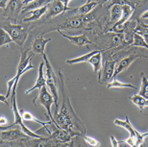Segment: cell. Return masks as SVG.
<instances>
[{"mask_svg":"<svg viewBox=\"0 0 148 147\" xmlns=\"http://www.w3.org/2000/svg\"><path fill=\"white\" fill-rule=\"evenodd\" d=\"M60 76V93L62 94V106L60 111H55L54 118L57 125L62 129L69 131L73 137H83L86 134V127L82 120L73 110L69 95L64 86V75L59 71Z\"/></svg>","mask_w":148,"mask_h":147,"instance_id":"1","label":"cell"},{"mask_svg":"<svg viewBox=\"0 0 148 147\" xmlns=\"http://www.w3.org/2000/svg\"><path fill=\"white\" fill-rule=\"evenodd\" d=\"M44 61L40 64V67H38V78H37V81L35 85L32 88H30L29 90H27L25 92V94H30V93L33 92L35 90H40L41 88L44 87V86H47L46 85V78H45V75H44Z\"/></svg>","mask_w":148,"mask_h":147,"instance_id":"14","label":"cell"},{"mask_svg":"<svg viewBox=\"0 0 148 147\" xmlns=\"http://www.w3.org/2000/svg\"><path fill=\"white\" fill-rule=\"evenodd\" d=\"M108 1H111V0H88V2H96L98 4H103V3H106Z\"/></svg>","mask_w":148,"mask_h":147,"instance_id":"34","label":"cell"},{"mask_svg":"<svg viewBox=\"0 0 148 147\" xmlns=\"http://www.w3.org/2000/svg\"><path fill=\"white\" fill-rule=\"evenodd\" d=\"M83 139H84L85 140V142L87 143L88 145H90V146H100L101 145V143H100L99 140H97L96 139H94V137H88L87 136V135H84L83 136Z\"/></svg>","mask_w":148,"mask_h":147,"instance_id":"31","label":"cell"},{"mask_svg":"<svg viewBox=\"0 0 148 147\" xmlns=\"http://www.w3.org/2000/svg\"><path fill=\"white\" fill-rule=\"evenodd\" d=\"M131 46H136V47H144L148 49V42H145L143 36L140 34L135 33L134 34V40H133Z\"/></svg>","mask_w":148,"mask_h":147,"instance_id":"29","label":"cell"},{"mask_svg":"<svg viewBox=\"0 0 148 147\" xmlns=\"http://www.w3.org/2000/svg\"><path fill=\"white\" fill-rule=\"evenodd\" d=\"M129 99L136 106H138V108H140V111H143L144 107H148V99L144 98L143 96H141L140 94H135L133 96H130Z\"/></svg>","mask_w":148,"mask_h":147,"instance_id":"24","label":"cell"},{"mask_svg":"<svg viewBox=\"0 0 148 147\" xmlns=\"http://www.w3.org/2000/svg\"><path fill=\"white\" fill-rule=\"evenodd\" d=\"M100 50H93L91 52H88L87 54L83 55V56H80V57H77V58H74V59H69V60L66 61V64H79V63H88V59H90L91 56H93L94 54L98 53Z\"/></svg>","mask_w":148,"mask_h":147,"instance_id":"23","label":"cell"},{"mask_svg":"<svg viewBox=\"0 0 148 147\" xmlns=\"http://www.w3.org/2000/svg\"><path fill=\"white\" fill-rule=\"evenodd\" d=\"M1 28L6 30L10 34V36L13 39L14 42H16L18 46L23 45L27 38L28 31L25 27L19 24H12V23H2Z\"/></svg>","mask_w":148,"mask_h":147,"instance_id":"5","label":"cell"},{"mask_svg":"<svg viewBox=\"0 0 148 147\" xmlns=\"http://www.w3.org/2000/svg\"><path fill=\"white\" fill-rule=\"evenodd\" d=\"M97 5H98V3H96V2H87L86 4L81 6V7L72 9L70 12L73 14H74V16H83V14H87L88 13H90Z\"/></svg>","mask_w":148,"mask_h":147,"instance_id":"20","label":"cell"},{"mask_svg":"<svg viewBox=\"0 0 148 147\" xmlns=\"http://www.w3.org/2000/svg\"><path fill=\"white\" fill-rule=\"evenodd\" d=\"M21 116H22V118L24 121H34V122H37L38 123V124H40L41 126H47L49 124V122H50V120L51 119H48V116H47V121L46 122H43V121H41V120H38V118H36L33 114H32L30 111H21Z\"/></svg>","mask_w":148,"mask_h":147,"instance_id":"25","label":"cell"},{"mask_svg":"<svg viewBox=\"0 0 148 147\" xmlns=\"http://www.w3.org/2000/svg\"><path fill=\"white\" fill-rule=\"evenodd\" d=\"M115 62L112 60L110 58H106L104 62V66H103V73H102V80L100 84H108L111 81H112L114 77V73L115 69Z\"/></svg>","mask_w":148,"mask_h":147,"instance_id":"11","label":"cell"},{"mask_svg":"<svg viewBox=\"0 0 148 147\" xmlns=\"http://www.w3.org/2000/svg\"><path fill=\"white\" fill-rule=\"evenodd\" d=\"M32 137L30 136H28L27 134L24 133L23 130L21 129H14V130H5L1 131L0 134V139L3 142H16V140L22 139H29Z\"/></svg>","mask_w":148,"mask_h":147,"instance_id":"10","label":"cell"},{"mask_svg":"<svg viewBox=\"0 0 148 147\" xmlns=\"http://www.w3.org/2000/svg\"><path fill=\"white\" fill-rule=\"evenodd\" d=\"M9 0H0V8H1V11L4 10V9L7 7Z\"/></svg>","mask_w":148,"mask_h":147,"instance_id":"33","label":"cell"},{"mask_svg":"<svg viewBox=\"0 0 148 147\" xmlns=\"http://www.w3.org/2000/svg\"><path fill=\"white\" fill-rule=\"evenodd\" d=\"M49 42H51V39H43L41 36L37 37L34 40L33 45H32V52L35 54H40L42 56L45 51V46Z\"/></svg>","mask_w":148,"mask_h":147,"instance_id":"17","label":"cell"},{"mask_svg":"<svg viewBox=\"0 0 148 147\" xmlns=\"http://www.w3.org/2000/svg\"><path fill=\"white\" fill-rule=\"evenodd\" d=\"M140 57H145V56H143L140 54H132V55L127 56L125 58H123L122 60L119 62V64L116 66V67H115L112 80H115V79H116V76L119 74V73L124 71V70H126L138 58H140Z\"/></svg>","mask_w":148,"mask_h":147,"instance_id":"12","label":"cell"},{"mask_svg":"<svg viewBox=\"0 0 148 147\" xmlns=\"http://www.w3.org/2000/svg\"><path fill=\"white\" fill-rule=\"evenodd\" d=\"M63 1L64 2V4H66V6H69V3L70 0H63Z\"/></svg>","mask_w":148,"mask_h":147,"instance_id":"38","label":"cell"},{"mask_svg":"<svg viewBox=\"0 0 148 147\" xmlns=\"http://www.w3.org/2000/svg\"><path fill=\"white\" fill-rule=\"evenodd\" d=\"M53 0H35V1L29 3V4L25 5L24 7L22 8L21 10V14H24L29 11L35 10V9H38L41 7H44V6L48 5L49 3H51Z\"/></svg>","mask_w":148,"mask_h":147,"instance_id":"22","label":"cell"},{"mask_svg":"<svg viewBox=\"0 0 148 147\" xmlns=\"http://www.w3.org/2000/svg\"><path fill=\"white\" fill-rule=\"evenodd\" d=\"M0 122H1V125H5L6 123H7V119H6L3 116H1V118H0Z\"/></svg>","mask_w":148,"mask_h":147,"instance_id":"36","label":"cell"},{"mask_svg":"<svg viewBox=\"0 0 148 147\" xmlns=\"http://www.w3.org/2000/svg\"><path fill=\"white\" fill-rule=\"evenodd\" d=\"M49 137H51L53 140H55L57 142L58 146H69L72 145V140L75 137H73L69 131L64 130V129L57 128L55 131L52 132V134L50 135Z\"/></svg>","mask_w":148,"mask_h":147,"instance_id":"7","label":"cell"},{"mask_svg":"<svg viewBox=\"0 0 148 147\" xmlns=\"http://www.w3.org/2000/svg\"><path fill=\"white\" fill-rule=\"evenodd\" d=\"M42 59L44 61V64H45V78H46V85L48 86L49 90L51 92V93L54 96L55 99V111H59L58 108V103H59V90L57 88V85H56V73L53 69V66H51L49 62L48 57L46 56V54L44 53L42 55Z\"/></svg>","mask_w":148,"mask_h":147,"instance_id":"3","label":"cell"},{"mask_svg":"<svg viewBox=\"0 0 148 147\" xmlns=\"http://www.w3.org/2000/svg\"><path fill=\"white\" fill-rule=\"evenodd\" d=\"M28 52H29L28 50H24V51L22 50L21 51V54H20V60H19L18 66H17V69H16V74L14 78H12L10 81L7 82L8 89H7V93H6V95H5V98L7 100L9 98V96H10V94L12 93L14 86L17 87V84H18L20 77H21L25 72H27L28 70L35 68L34 64H31V60L35 56V53L31 52L30 54H28Z\"/></svg>","mask_w":148,"mask_h":147,"instance_id":"2","label":"cell"},{"mask_svg":"<svg viewBox=\"0 0 148 147\" xmlns=\"http://www.w3.org/2000/svg\"><path fill=\"white\" fill-rule=\"evenodd\" d=\"M114 123L115 125L120 126L125 129L126 131L129 132L130 134V139H132L135 142V146H140L141 144H143L144 139L146 137H148V132L143 134H140V132H138L136 129L134 128V126L132 125V123L130 122L129 116L125 117V120H120V119H115Z\"/></svg>","mask_w":148,"mask_h":147,"instance_id":"6","label":"cell"},{"mask_svg":"<svg viewBox=\"0 0 148 147\" xmlns=\"http://www.w3.org/2000/svg\"><path fill=\"white\" fill-rule=\"evenodd\" d=\"M140 76H141V87L138 94L143 96L144 98L148 99V78L143 72L140 73Z\"/></svg>","mask_w":148,"mask_h":147,"instance_id":"27","label":"cell"},{"mask_svg":"<svg viewBox=\"0 0 148 147\" xmlns=\"http://www.w3.org/2000/svg\"><path fill=\"white\" fill-rule=\"evenodd\" d=\"M107 88L108 89H125V88H130V89H133V90H137V88H136L135 86H133L132 84L122 83V82L117 81L116 79L111 81L110 83H108Z\"/></svg>","mask_w":148,"mask_h":147,"instance_id":"26","label":"cell"},{"mask_svg":"<svg viewBox=\"0 0 148 147\" xmlns=\"http://www.w3.org/2000/svg\"><path fill=\"white\" fill-rule=\"evenodd\" d=\"M135 33L140 34L143 37L145 42H148V25L143 22H138L137 27L135 28Z\"/></svg>","mask_w":148,"mask_h":147,"instance_id":"28","label":"cell"},{"mask_svg":"<svg viewBox=\"0 0 148 147\" xmlns=\"http://www.w3.org/2000/svg\"><path fill=\"white\" fill-rule=\"evenodd\" d=\"M19 10H22V5L18 0H10L8 3L7 7L3 10V13H1V16H9L10 14H18Z\"/></svg>","mask_w":148,"mask_h":147,"instance_id":"18","label":"cell"},{"mask_svg":"<svg viewBox=\"0 0 148 147\" xmlns=\"http://www.w3.org/2000/svg\"><path fill=\"white\" fill-rule=\"evenodd\" d=\"M47 10H48V5L44 6V7H41V8H38V9H35V10H32V11H29L25 14V17L23 18V21L31 22V21H35V20L40 19L41 16L46 14Z\"/></svg>","mask_w":148,"mask_h":147,"instance_id":"16","label":"cell"},{"mask_svg":"<svg viewBox=\"0 0 148 147\" xmlns=\"http://www.w3.org/2000/svg\"><path fill=\"white\" fill-rule=\"evenodd\" d=\"M84 24V21L82 19L81 16H74L70 17L61 26V28L64 29H71V28H80Z\"/></svg>","mask_w":148,"mask_h":147,"instance_id":"21","label":"cell"},{"mask_svg":"<svg viewBox=\"0 0 148 147\" xmlns=\"http://www.w3.org/2000/svg\"><path fill=\"white\" fill-rule=\"evenodd\" d=\"M134 14V8H132L129 4L122 5V16L116 23H114L109 29L108 32H115V33H123V25Z\"/></svg>","mask_w":148,"mask_h":147,"instance_id":"8","label":"cell"},{"mask_svg":"<svg viewBox=\"0 0 148 147\" xmlns=\"http://www.w3.org/2000/svg\"><path fill=\"white\" fill-rule=\"evenodd\" d=\"M141 18H143V19H147L148 18V10L145 11L144 13H143V14H141Z\"/></svg>","mask_w":148,"mask_h":147,"instance_id":"35","label":"cell"},{"mask_svg":"<svg viewBox=\"0 0 148 147\" xmlns=\"http://www.w3.org/2000/svg\"><path fill=\"white\" fill-rule=\"evenodd\" d=\"M48 90L49 89H47V86H44L41 88L40 90V92H38V95L33 100V103L35 106L42 105L43 107L46 109V111H47V113H48L49 118L57 125V123L55 121V118L53 117L52 113H51V106H52V104H55V99H54V96H53L51 92Z\"/></svg>","mask_w":148,"mask_h":147,"instance_id":"4","label":"cell"},{"mask_svg":"<svg viewBox=\"0 0 148 147\" xmlns=\"http://www.w3.org/2000/svg\"><path fill=\"white\" fill-rule=\"evenodd\" d=\"M106 50L107 49L100 50L98 53L91 56L88 61V63L92 66L94 73L97 74V80H98L99 83L101 82V76H102V53L106 51Z\"/></svg>","mask_w":148,"mask_h":147,"instance_id":"13","label":"cell"},{"mask_svg":"<svg viewBox=\"0 0 148 147\" xmlns=\"http://www.w3.org/2000/svg\"><path fill=\"white\" fill-rule=\"evenodd\" d=\"M59 33H60L64 38H66L69 40L70 42L74 45L77 46H83V45H88V44H93V42L88 39V38L86 36V35H80V36H69V35L64 34L63 32L61 31V29H58L57 30Z\"/></svg>","mask_w":148,"mask_h":147,"instance_id":"15","label":"cell"},{"mask_svg":"<svg viewBox=\"0 0 148 147\" xmlns=\"http://www.w3.org/2000/svg\"><path fill=\"white\" fill-rule=\"evenodd\" d=\"M13 42L14 40L12 39V37L10 36V34L6 30H4L3 28L0 29V46L7 45Z\"/></svg>","mask_w":148,"mask_h":147,"instance_id":"30","label":"cell"},{"mask_svg":"<svg viewBox=\"0 0 148 147\" xmlns=\"http://www.w3.org/2000/svg\"><path fill=\"white\" fill-rule=\"evenodd\" d=\"M0 101L1 102H3V103H5V104H7V105H9V103H8V101L7 100L5 99V97H4V95H0Z\"/></svg>","mask_w":148,"mask_h":147,"instance_id":"37","label":"cell"},{"mask_svg":"<svg viewBox=\"0 0 148 147\" xmlns=\"http://www.w3.org/2000/svg\"><path fill=\"white\" fill-rule=\"evenodd\" d=\"M122 16V5L120 4H112L111 11H110V19L108 21V24H112L116 23L120 19Z\"/></svg>","mask_w":148,"mask_h":147,"instance_id":"19","label":"cell"},{"mask_svg":"<svg viewBox=\"0 0 148 147\" xmlns=\"http://www.w3.org/2000/svg\"><path fill=\"white\" fill-rule=\"evenodd\" d=\"M73 8H69V6H66L64 4V2L63 0H53L51 3L48 4V10H47L46 14H44L47 19L54 17L56 16L66 12H70Z\"/></svg>","mask_w":148,"mask_h":147,"instance_id":"9","label":"cell"},{"mask_svg":"<svg viewBox=\"0 0 148 147\" xmlns=\"http://www.w3.org/2000/svg\"><path fill=\"white\" fill-rule=\"evenodd\" d=\"M110 137H111V142H112V147H117V146H119V144H120V142H117L116 139H115V137L112 136H110Z\"/></svg>","mask_w":148,"mask_h":147,"instance_id":"32","label":"cell"}]
</instances>
